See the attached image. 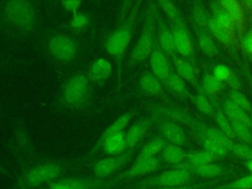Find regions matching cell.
<instances>
[{
    "label": "cell",
    "instance_id": "6da1fadb",
    "mask_svg": "<svg viewBox=\"0 0 252 189\" xmlns=\"http://www.w3.org/2000/svg\"><path fill=\"white\" fill-rule=\"evenodd\" d=\"M143 1L144 0H135L126 18L121 24L117 25V28L105 37L102 43V48L105 53H107L116 63V81L118 90L122 87L124 58L135 32L136 21Z\"/></svg>",
    "mask_w": 252,
    "mask_h": 189
},
{
    "label": "cell",
    "instance_id": "7a4b0ae2",
    "mask_svg": "<svg viewBox=\"0 0 252 189\" xmlns=\"http://www.w3.org/2000/svg\"><path fill=\"white\" fill-rule=\"evenodd\" d=\"M93 101V84L86 72H76L66 79L54 100L58 109L83 111L88 109Z\"/></svg>",
    "mask_w": 252,
    "mask_h": 189
},
{
    "label": "cell",
    "instance_id": "3957f363",
    "mask_svg": "<svg viewBox=\"0 0 252 189\" xmlns=\"http://www.w3.org/2000/svg\"><path fill=\"white\" fill-rule=\"evenodd\" d=\"M82 161L75 159H47L31 165L17 178L16 188L33 189L46 185L60 178L65 172Z\"/></svg>",
    "mask_w": 252,
    "mask_h": 189
},
{
    "label": "cell",
    "instance_id": "277c9868",
    "mask_svg": "<svg viewBox=\"0 0 252 189\" xmlns=\"http://www.w3.org/2000/svg\"><path fill=\"white\" fill-rule=\"evenodd\" d=\"M158 13V12L156 4L154 2H150L146 11L141 33L127 60V68H132L150 57L157 37L156 32Z\"/></svg>",
    "mask_w": 252,
    "mask_h": 189
},
{
    "label": "cell",
    "instance_id": "5b68a950",
    "mask_svg": "<svg viewBox=\"0 0 252 189\" xmlns=\"http://www.w3.org/2000/svg\"><path fill=\"white\" fill-rule=\"evenodd\" d=\"M2 16L5 23L19 32L31 33L36 28V9L31 0H7Z\"/></svg>",
    "mask_w": 252,
    "mask_h": 189
},
{
    "label": "cell",
    "instance_id": "8992f818",
    "mask_svg": "<svg viewBox=\"0 0 252 189\" xmlns=\"http://www.w3.org/2000/svg\"><path fill=\"white\" fill-rule=\"evenodd\" d=\"M45 50L53 60L63 64H69L78 58L80 43L71 35L54 33L47 37Z\"/></svg>",
    "mask_w": 252,
    "mask_h": 189
},
{
    "label": "cell",
    "instance_id": "52a82bcc",
    "mask_svg": "<svg viewBox=\"0 0 252 189\" xmlns=\"http://www.w3.org/2000/svg\"><path fill=\"white\" fill-rule=\"evenodd\" d=\"M192 180H194V175L190 171L178 167H173L158 175L146 178L137 184L136 187L139 189H151L155 187H175L193 183Z\"/></svg>",
    "mask_w": 252,
    "mask_h": 189
},
{
    "label": "cell",
    "instance_id": "ba28073f",
    "mask_svg": "<svg viewBox=\"0 0 252 189\" xmlns=\"http://www.w3.org/2000/svg\"><path fill=\"white\" fill-rule=\"evenodd\" d=\"M114 177L98 178L96 176H75L58 178L48 184L45 189H106L116 186Z\"/></svg>",
    "mask_w": 252,
    "mask_h": 189
},
{
    "label": "cell",
    "instance_id": "9c48e42d",
    "mask_svg": "<svg viewBox=\"0 0 252 189\" xmlns=\"http://www.w3.org/2000/svg\"><path fill=\"white\" fill-rule=\"evenodd\" d=\"M134 155L135 149H128L120 155L109 156L108 158L97 160L93 167L94 176L98 178H111L131 160Z\"/></svg>",
    "mask_w": 252,
    "mask_h": 189
},
{
    "label": "cell",
    "instance_id": "30bf717a",
    "mask_svg": "<svg viewBox=\"0 0 252 189\" xmlns=\"http://www.w3.org/2000/svg\"><path fill=\"white\" fill-rule=\"evenodd\" d=\"M177 54L194 64V43L186 23L171 24L170 26Z\"/></svg>",
    "mask_w": 252,
    "mask_h": 189
},
{
    "label": "cell",
    "instance_id": "8fae6325",
    "mask_svg": "<svg viewBox=\"0 0 252 189\" xmlns=\"http://www.w3.org/2000/svg\"><path fill=\"white\" fill-rule=\"evenodd\" d=\"M159 165H160V159L158 158L157 157L139 158V159H136V161L133 163V165L130 168L114 176V179L117 184H120L123 181L154 172L157 169H158Z\"/></svg>",
    "mask_w": 252,
    "mask_h": 189
},
{
    "label": "cell",
    "instance_id": "7c38bea8",
    "mask_svg": "<svg viewBox=\"0 0 252 189\" xmlns=\"http://www.w3.org/2000/svg\"><path fill=\"white\" fill-rule=\"evenodd\" d=\"M149 59H150V66H151L152 73L162 84H164V82L172 72V68L168 60V55L162 50L157 37H156L155 45Z\"/></svg>",
    "mask_w": 252,
    "mask_h": 189
},
{
    "label": "cell",
    "instance_id": "4fadbf2b",
    "mask_svg": "<svg viewBox=\"0 0 252 189\" xmlns=\"http://www.w3.org/2000/svg\"><path fill=\"white\" fill-rule=\"evenodd\" d=\"M138 114H139L138 109H130V110L124 112L122 115H120L115 121H113L107 128H105L101 132L99 138L97 139V141L94 145L93 149L91 150V152L89 154V157L94 156L100 150L102 144L105 142V140L107 138H109L110 136H112L114 134H117L119 132L124 131L125 128L128 126V124L130 123V121Z\"/></svg>",
    "mask_w": 252,
    "mask_h": 189
},
{
    "label": "cell",
    "instance_id": "5bb4252c",
    "mask_svg": "<svg viewBox=\"0 0 252 189\" xmlns=\"http://www.w3.org/2000/svg\"><path fill=\"white\" fill-rule=\"evenodd\" d=\"M154 115V114H153ZM156 122H158V128L160 136L164 138L169 144L183 146L186 142V133L180 124L170 119L156 116Z\"/></svg>",
    "mask_w": 252,
    "mask_h": 189
},
{
    "label": "cell",
    "instance_id": "9a60e30c",
    "mask_svg": "<svg viewBox=\"0 0 252 189\" xmlns=\"http://www.w3.org/2000/svg\"><path fill=\"white\" fill-rule=\"evenodd\" d=\"M155 122L156 117L153 114L150 117H143L134 122L130 128L125 131V139L128 149H136Z\"/></svg>",
    "mask_w": 252,
    "mask_h": 189
},
{
    "label": "cell",
    "instance_id": "2e32d148",
    "mask_svg": "<svg viewBox=\"0 0 252 189\" xmlns=\"http://www.w3.org/2000/svg\"><path fill=\"white\" fill-rule=\"evenodd\" d=\"M112 71L111 63L107 59L100 57L93 61L86 73L93 85L102 87L111 77Z\"/></svg>",
    "mask_w": 252,
    "mask_h": 189
},
{
    "label": "cell",
    "instance_id": "e0dca14e",
    "mask_svg": "<svg viewBox=\"0 0 252 189\" xmlns=\"http://www.w3.org/2000/svg\"><path fill=\"white\" fill-rule=\"evenodd\" d=\"M189 128L191 129L193 134L201 133V134L207 136L208 138L216 141L217 143L221 145L223 148H225L230 153V150L233 146L234 141L232 139H230L229 137H227L225 134H223L219 128L209 126L197 119H194V121L189 126Z\"/></svg>",
    "mask_w": 252,
    "mask_h": 189
},
{
    "label": "cell",
    "instance_id": "ac0fdd59",
    "mask_svg": "<svg viewBox=\"0 0 252 189\" xmlns=\"http://www.w3.org/2000/svg\"><path fill=\"white\" fill-rule=\"evenodd\" d=\"M157 31H158L157 38L162 50L171 58L176 57L177 52L175 49L174 38H173L171 29L165 24V22L159 16L158 13L157 16Z\"/></svg>",
    "mask_w": 252,
    "mask_h": 189
},
{
    "label": "cell",
    "instance_id": "d6986e66",
    "mask_svg": "<svg viewBox=\"0 0 252 189\" xmlns=\"http://www.w3.org/2000/svg\"><path fill=\"white\" fill-rule=\"evenodd\" d=\"M173 59V65L175 72L186 82L191 84L194 88H196L199 92L201 91V87L199 86L198 82V73L195 65L188 61L187 59L183 57H174Z\"/></svg>",
    "mask_w": 252,
    "mask_h": 189
},
{
    "label": "cell",
    "instance_id": "ffe728a7",
    "mask_svg": "<svg viewBox=\"0 0 252 189\" xmlns=\"http://www.w3.org/2000/svg\"><path fill=\"white\" fill-rule=\"evenodd\" d=\"M173 167L186 169V170L190 171L193 175H197L202 178H216V177H219L220 175H221L222 171H223L222 166L219 163H216L215 161L207 163V164H203V165L193 166V165L189 164L186 160H184L181 163H179Z\"/></svg>",
    "mask_w": 252,
    "mask_h": 189
},
{
    "label": "cell",
    "instance_id": "44dd1931",
    "mask_svg": "<svg viewBox=\"0 0 252 189\" xmlns=\"http://www.w3.org/2000/svg\"><path fill=\"white\" fill-rule=\"evenodd\" d=\"M140 90L150 96H159L163 94V84L152 73L147 71L142 74L139 81Z\"/></svg>",
    "mask_w": 252,
    "mask_h": 189
},
{
    "label": "cell",
    "instance_id": "7402d4cb",
    "mask_svg": "<svg viewBox=\"0 0 252 189\" xmlns=\"http://www.w3.org/2000/svg\"><path fill=\"white\" fill-rule=\"evenodd\" d=\"M196 31V36L199 48L201 51L209 56V57H215L219 55V48L213 39V35L210 33V32L207 29L195 27Z\"/></svg>",
    "mask_w": 252,
    "mask_h": 189
},
{
    "label": "cell",
    "instance_id": "603a6c76",
    "mask_svg": "<svg viewBox=\"0 0 252 189\" xmlns=\"http://www.w3.org/2000/svg\"><path fill=\"white\" fill-rule=\"evenodd\" d=\"M100 150L107 156H117L127 151L128 147L125 139V130L107 138Z\"/></svg>",
    "mask_w": 252,
    "mask_h": 189
},
{
    "label": "cell",
    "instance_id": "cb8c5ba5",
    "mask_svg": "<svg viewBox=\"0 0 252 189\" xmlns=\"http://www.w3.org/2000/svg\"><path fill=\"white\" fill-rule=\"evenodd\" d=\"M212 17L223 28H225L231 34L235 37L238 34L237 27L231 16L222 8V6L219 2H213L211 4Z\"/></svg>",
    "mask_w": 252,
    "mask_h": 189
},
{
    "label": "cell",
    "instance_id": "d4e9b609",
    "mask_svg": "<svg viewBox=\"0 0 252 189\" xmlns=\"http://www.w3.org/2000/svg\"><path fill=\"white\" fill-rule=\"evenodd\" d=\"M207 30L217 40H219L224 46L230 47L234 43L235 36L231 34L225 28L220 26L212 16L209 19Z\"/></svg>",
    "mask_w": 252,
    "mask_h": 189
},
{
    "label": "cell",
    "instance_id": "484cf974",
    "mask_svg": "<svg viewBox=\"0 0 252 189\" xmlns=\"http://www.w3.org/2000/svg\"><path fill=\"white\" fill-rule=\"evenodd\" d=\"M219 3L231 16L236 24L238 34H240L242 32L243 25L245 22L242 5L238 0H219Z\"/></svg>",
    "mask_w": 252,
    "mask_h": 189
},
{
    "label": "cell",
    "instance_id": "4316f807",
    "mask_svg": "<svg viewBox=\"0 0 252 189\" xmlns=\"http://www.w3.org/2000/svg\"><path fill=\"white\" fill-rule=\"evenodd\" d=\"M163 86H165L171 93L183 98H192V94L186 86V82L172 70Z\"/></svg>",
    "mask_w": 252,
    "mask_h": 189
},
{
    "label": "cell",
    "instance_id": "83f0119b",
    "mask_svg": "<svg viewBox=\"0 0 252 189\" xmlns=\"http://www.w3.org/2000/svg\"><path fill=\"white\" fill-rule=\"evenodd\" d=\"M187 153L181 146L167 144L160 153V159L173 166L185 160Z\"/></svg>",
    "mask_w": 252,
    "mask_h": 189
},
{
    "label": "cell",
    "instance_id": "f1b7e54d",
    "mask_svg": "<svg viewBox=\"0 0 252 189\" xmlns=\"http://www.w3.org/2000/svg\"><path fill=\"white\" fill-rule=\"evenodd\" d=\"M222 111L230 121H238V122H242L249 125L250 116L247 113V111H245L240 106L235 104L231 99L226 98L223 101Z\"/></svg>",
    "mask_w": 252,
    "mask_h": 189
},
{
    "label": "cell",
    "instance_id": "f546056e",
    "mask_svg": "<svg viewBox=\"0 0 252 189\" xmlns=\"http://www.w3.org/2000/svg\"><path fill=\"white\" fill-rule=\"evenodd\" d=\"M168 144V142L162 138L161 136L155 137L150 142H148L140 151L138 157L136 159L139 158H153L156 157L158 154H160L161 151L164 149V147Z\"/></svg>",
    "mask_w": 252,
    "mask_h": 189
},
{
    "label": "cell",
    "instance_id": "4dcf8cb0",
    "mask_svg": "<svg viewBox=\"0 0 252 189\" xmlns=\"http://www.w3.org/2000/svg\"><path fill=\"white\" fill-rule=\"evenodd\" d=\"M195 138L198 140L199 144L202 146V148L208 152H210L211 154H213L214 156H216L218 158H223L225 156H227V154L229 153L225 148H223L221 145H220L219 143H217L216 141L208 138L207 136L201 134V133H194Z\"/></svg>",
    "mask_w": 252,
    "mask_h": 189
},
{
    "label": "cell",
    "instance_id": "1f68e13d",
    "mask_svg": "<svg viewBox=\"0 0 252 189\" xmlns=\"http://www.w3.org/2000/svg\"><path fill=\"white\" fill-rule=\"evenodd\" d=\"M224 86L225 85L218 80L212 73H206L202 77L201 91L206 95H216L224 88Z\"/></svg>",
    "mask_w": 252,
    "mask_h": 189
},
{
    "label": "cell",
    "instance_id": "d6a6232c",
    "mask_svg": "<svg viewBox=\"0 0 252 189\" xmlns=\"http://www.w3.org/2000/svg\"><path fill=\"white\" fill-rule=\"evenodd\" d=\"M218 159L216 156L211 154L210 152L206 150H201V151H193L187 154L185 160L193 165V166H198V165H203L207 164L210 162H214Z\"/></svg>",
    "mask_w": 252,
    "mask_h": 189
},
{
    "label": "cell",
    "instance_id": "836d02e7",
    "mask_svg": "<svg viewBox=\"0 0 252 189\" xmlns=\"http://www.w3.org/2000/svg\"><path fill=\"white\" fill-rule=\"evenodd\" d=\"M159 7L162 9L164 14L170 20L171 24L184 23V18L182 17L180 11L177 9L172 0H157Z\"/></svg>",
    "mask_w": 252,
    "mask_h": 189
},
{
    "label": "cell",
    "instance_id": "e575fe53",
    "mask_svg": "<svg viewBox=\"0 0 252 189\" xmlns=\"http://www.w3.org/2000/svg\"><path fill=\"white\" fill-rule=\"evenodd\" d=\"M192 16L193 21L195 24V27L204 28L207 29V25L209 22V19L211 15L207 12L204 5L200 0H195L193 4V10H192Z\"/></svg>",
    "mask_w": 252,
    "mask_h": 189
},
{
    "label": "cell",
    "instance_id": "d590c367",
    "mask_svg": "<svg viewBox=\"0 0 252 189\" xmlns=\"http://www.w3.org/2000/svg\"><path fill=\"white\" fill-rule=\"evenodd\" d=\"M191 100H192L193 104L195 105V107L201 113L208 115V116H215L214 107H213L211 101L209 100L208 96L203 92H199L195 95H192Z\"/></svg>",
    "mask_w": 252,
    "mask_h": 189
},
{
    "label": "cell",
    "instance_id": "8d00e7d4",
    "mask_svg": "<svg viewBox=\"0 0 252 189\" xmlns=\"http://www.w3.org/2000/svg\"><path fill=\"white\" fill-rule=\"evenodd\" d=\"M216 123L218 125V128L223 133L225 134L227 137H229L230 139H232L233 141L235 140V136H234V132L232 129V125H231V121L228 119V117L224 114V112L222 111V109H218L217 111H215V116H214Z\"/></svg>",
    "mask_w": 252,
    "mask_h": 189
},
{
    "label": "cell",
    "instance_id": "74e56055",
    "mask_svg": "<svg viewBox=\"0 0 252 189\" xmlns=\"http://www.w3.org/2000/svg\"><path fill=\"white\" fill-rule=\"evenodd\" d=\"M231 125L235 139H238L240 142L246 144L252 143V131L249 125L238 121H231Z\"/></svg>",
    "mask_w": 252,
    "mask_h": 189
},
{
    "label": "cell",
    "instance_id": "f35d334b",
    "mask_svg": "<svg viewBox=\"0 0 252 189\" xmlns=\"http://www.w3.org/2000/svg\"><path fill=\"white\" fill-rule=\"evenodd\" d=\"M90 24V18L80 11L73 13L71 16V19L69 21L70 27L76 31V32H82L84 31Z\"/></svg>",
    "mask_w": 252,
    "mask_h": 189
},
{
    "label": "cell",
    "instance_id": "ab89813d",
    "mask_svg": "<svg viewBox=\"0 0 252 189\" xmlns=\"http://www.w3.org/2000/svg\"><path fill=\"white\" fill-rule=\"evenodd\" d=\"M228 98L231 99L235 104L240 106L245 111H247V112L252 111V104H251L249 98L243 93H241L239 90L230 89Z\"/></svg>",
    "mask_w": 252,
    "mask_h": 189
},
{
    "label": "cell",
    "instance_id": "60d3db41",
    "mask_svg": "<svg viewBox=\"0 0 252 189\" xmlns=\"http://www.w3.org/2000/svg\"><path fill=\"white\" fill-rule=\"evenodd\" d=\"M230 153H232L236 158L241 159L248 160L252 158V147L250 146V144L234 142Z\"/></svg>",
    "mask_w": 252,
    "mask_h": 189
},
{
    "label": "cell",
    "instance_id": "b9f144b4",
    "mask_svg": "<svg viewBox=\"0 0 252 189\" xmlns=\"http://www.w3.org/2000/svg\"><path fill=\"white\" fill-rule=\"evenodd\" d=\"M225 189H252V173L222 185Z\"/></svg>",
    "mask_w": 252,
    "mask_h": 189
},
{
    "label": "cell",
    "instance_id": "7bdbcfd3",
    "mask_svg": "<svg viewBox=\"0 0 252 189\" xmlns=\"http://www.w3.org/2000/svg\"><path fill=\"white\" fill-rule=\"evenodd\" d=\"M233 71L224 64H218L213 68L212 74L220 82H222L224 85L228 81V79L231 77Z\"/></svg>",
    "mask_w": 252,
    "mask_h": 189
},
{
    "label": "cell",
    "instance_id": "ee69618b",
    "mask_svg": "<svg viewBox=\"0 0 252 189\" xmlns=\"http://www.w3.org/2000/svg\"><path fill=\"white\" fill-rule=\"evenodd\" d=\"M133 4H134V0H122L117 12V25L123 22V20L126 18V16L130 12Z\"/></svg>",
    "mask_w": 252,
    "mask_h": 189
},
{
    "label": "cell",
    "instance_id": "f6af8a7d",
    "mask_svg": "<svg viewBox=\"0 0 252 189\" xmlns=\"http://www.w3.org/2000/svg\"><path fill=\"white\" fill-rule=\"evenodd\" d=\"M241 47L243 51L252 58V29L247 31L240 39Z\"/></svg>",
    "mask_w": 252,
    "mask_h": 189
},
{
    "label": "cell",
    "instance_id": "bcb514c9",
    "mask_svg": "<svg viewBox=\"0 0 252 189\" xmlns=\"http://www.w3.org/2000/svg\"><path fill=\"white\" fill-rule=\"evenodd\" d=\"M216 181H208V182H200V183H190L183 186H175V187H155L151 189H203L211 184H215Z\"/></svg>",
    "mask_w": 252,
    "mask_h": 189
},
{
    "label": "cell",
    "instance_id": "7dc6e473",
    "mask_svg": "<svg viewBox=\"0 0 252 189\" xmlns=\"http://www.w3.org/2000/svg\"><path fill=\"white\" fill-rule=\"evenodd\" d=\"M83 2L84 0H61V5L66 11L73 14L79 11L83 5Z\"/></svg>",
    "mask_w": 252,
    "mask_h": 189
},
{
    "label": "cell",
    "instance_id": "c3c4849f",
    "mask_svg": "<svg viewBox=\"0 0 252 189\" xmlns=\"http://www.w3.org/2000/svg\"><path fill=\"white\" fill-rule=\"evenodd\" d=\"M225 85H227L230 89H233V90H241L242 88V84L238 78V76L233 72L231 77L228 79V81L225 83Z\"/></svg>",
    "mask_w": 252,
    "mask_h": 189
},
{
    "label": "cell",
    "instance_id": "681fc988",
    "mask_svg": "<svg viewBox=\"0 0 252 189\" xmlns=\"http://www.w3.org/2000/svg\"><path fill=\"white\" fill-rule=\"evenodd\" d=\"M242 7L245 10L252 12V0H242Z\"/></svg>",
    "mask_w": 252,
    "mask_h": 189
},
{
    "label": "cell",
    "instance_id": "f907efd6",
    "mask_svg": "<svg viewBox=\"0 0 252 189\" xmlns=\"http://www.w3.org/2000/svg\"><path fill=\"white\" fill-rule=\"evenodd\" d=\"M245 167L250 171V173H252V158L245 161Z\"/></svg>",
    "mask_w": 252,
    "mask_h": 189
},
{
    "label": "cell",
    "instance_id": "816d5d0a",
    "mask_svg": "<svg viewBox=\"0 0 252 189\" xmlns=\"http://www.w3.org/2000/svg\"><path fill=\"white\" fill-rule=\"evenodd\" d=\"M249 116H250V120H249V127H250V129H251V131H252V111H251V114H250Z\"/></svg>",
    "mask_w": 252,
    "mask_h": 189
},
{
    "label": "cell",
    "instance_id": "f5cc1de1",
    "mask_svg": "<svg viewBox=\"0 0 252 189\" xmlns=\"http://www.w3.org/2000/svg\"><path fill=\"white\" fill-rule=\"evenodd\" d=\"M214 189H225V188H223L222 186H220V187H218V188H214Z\"/></svg>",
    "mask_w": 252,
    "mask_h": 189
},
{
    "label": "cell",
    "instance_id": "db71d44e",
    "mask_svg": "<svg viewBox=\"0 0 252 189\" xmlns=\"http://www.w3.org/2000/svg\"><path fill=\"white\" fill-rule=\"evenodd\" d=\"M132 189H139V188H137V187H135V188H132Z\"/></svg>",
    "mask_w": 252,
    "mask_h": 189
}]
</instances>
